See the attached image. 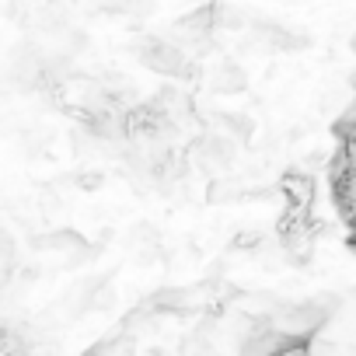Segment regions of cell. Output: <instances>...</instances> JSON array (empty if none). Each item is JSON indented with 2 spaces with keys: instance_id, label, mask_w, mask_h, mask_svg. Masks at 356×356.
Segmentation results:
<instances>
[{
  "instance_id": "obj_1",
  "label": "cell",
  "mask_w": 356,
  "mask_h": 356,
  "mask_svg": "<svg viewBox=\"0 0 356 356\" xmlns=\"http://www.w3.org/2000/svg\"><path fill=\"white\" fill-rule=\"evenodd\" d=\"M234 154H238V140H231V136L220 133V129H210V133H203V136L193 143V157H196L207 171H224V168H231Z\"/></svg>"
},
{
  "instance_id": "obj_2",
  "label": "cell",
  "mask_w": 356,
  "mask_h": 356,
  "mask_svg": "<svg viewBox=\"0 0 356 356\" xmlns=\"http://www.w3.org/2000/svg\"><path fill=\"white\" fill-rule=\"evenodd\" d=\"M283 196L290 200V210H304L314 196V182H311V175L307 171H286L283 175V182H280Z\"/></svg>"
},
{
  "instance_id": "obj_3",
  "label": "cell",
  "mask_w": 356,
  "mask_h": 356,
  "mask_svg": "<svg viewBox=\"0 0 356 356\" xmlns=\"http://www.w3.org/2000/svg\"><path fill=\"white\" fill-rule=\"evenodd\" d=\"M245 84H248V74H245L238 63H224V67H217L213 77H210V91H213V95H241Z\"/></svg>"
},
{
  "instance_id": "obj_4",
  "label": "cell",
  "mask_w": 356,
  "mask_h": 356,
  "mask_svg": "<svg viewBox=\"0 0 356 356\" xmlns=\"http://www.w3.org/2000/svg\"><path fill=\"white\" fill-rule=\"evenodd\" d=\"M213 15H217V29H227V32H241L248 25L245 11H238L231 4H217V0H213Z\"/></svg>"
},
{
  "instance_id": "obj_5",
  "label": "cell",
  "mask_w": 356,
  "mask_h": 356,
  "mask_svg": "<svg viewBox=\"0 0 356 356\" xmlns=\"http://www.w3.org/2000/svg\"><path fill=\"white\" fill-rule=\"evenodd\" d=\"M77 189H84V193H95V189H102V182H105V175H98V171H81L77 178Z\"/></svg>"
}]
</instances>
